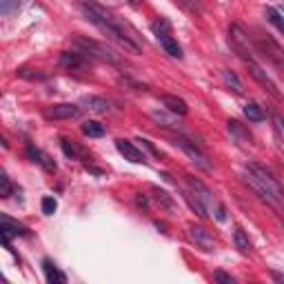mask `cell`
I'll list each match as a JSON object with an SVG mask.
<instances>
[{"instance_id": "6da1fadb", "label": "cell", "mask_w": 284, "mask_h": 284, "mask_svg": "<svg viewBox=\"0 0 284 284\" xmlns=\"http://www.w3.org/2000/svg\"><path fill=\"white\" fill-rule=\"evenodd\" d=\"M80 9H83V13L87 16V20H89L91 25H96L100 31L107 33L109 40H113L118 47H123V49L129 51V53H136V56L142 53L140 45L133 40V36H127V29H129V27L123 25L118 18H113L107 9H103V7H98L93 3H83Z\"/></svg>"}, {"instance_id": "7a4b0ae2", "label": "cell", "mask_w": 284, "mask_h": 284, "mask_svg": "<svg viewBox=\"0 0 284 284\" xmlns=\"http://www.w3.org/2000/svg\"><path fill=\"white\" fill-rule=\"evenodd\" d=\"M247 173L251 175L253 180H258L260 185L275 198V202H282L284 200V187H282V182L275 178V173L271 171V169L262 167V165H258V162H251L249 169H247Z\"/></svg>"}, {"instance_id": "3957f363", "label": "cell", "mask_w": 284, "mask_h": 284, "mask_svg": "<svg viewBox=\"0 0 284 284\" xmlns=\"http://www.w3.org/2000/svg\"><path fill=\"white\" fill-rule=\"evenodd\" d=\"M76 45L80 47V51H85L89 58L103 60V63H109V65H123V60H120L118 53L113 51V49H109L107 45H103V43H96V40L78 36L76 38Z\"/></svg>"}, {"instance_id": "277c9868", "label": "cell", "mask_w": 284, "mask_h": 284, "mask_svg": "<svg viewBox=\"0 0 284 284\" xmlns=\"http://www.w3.org/2000/svg\"><path fill=\"white\" fill-rule=\"evenodd\" d=\"M187 182H189V187H191V193L198 198L202 205H205V209L207 211H215V218H218L220 222L222 220H227V213H225V207L222 205H218L215 202V198H213V193L209 191V189L202 185L200 180H195V178H191V175H187Z\"/></svg>"}, {"instance_id": "5b68a950", "label": "cell", "mask_w": 284, "mask_h": 284, "mask_svg": "<svg viewBox=\"0 0 284 284\" xmlns=\"http://www.w3.org/2000/svg\"><path fill=\"white\" fill-rule=\"evenodd\" d=\"M229 43L235 49V53L245 60V63H251L253 56H251V45H249V36L240 29L238 25H231L229 27Z\"/></svg>"}, {"instance_id": "8992f818", "label": "cell", "mask_w": 284, "mask_h": 284, "mask_svg": "<svg viewBox=\"0 0 284 284\" xmlns=\"http://www.w3.org/2000/svg\"><path fill=\"white\" fill-rule=\"evenodd\" d=\"M173 145H175V147H180L182 151H185V153L189 155V158H191V162H193V165L198 167V169H202V171H211V162H209V158L200 151L198 147L193 145V142H189L187 138H175V140H173Z\"/></svg>"}, {"instance_id": "52a82bcc", "label": "cell", "mask_w": 284, "mask_h": 284, "mask_svg": "<svg viewBox=\"0 0 284 284\" xmlns=\"http://www.w3.org/2000/svg\"><path fill=\"white\" fill-rule=\"evenodd\" d=\"M258 47H260L262 53H265L269 60H273L275 65H284V51H282V47L275 43V40L269 36V33H262V36H258Z\"/></svg>"}, {"instance_id": "ba28073f", "label": "cell", "mask_w": 284, "mask_h": 284, "mask_svg": "<svg viewBox=\"0 0 284 284\" xmlns=\"http://www.w3.org/2000/svg\"><path fill=\"white\" fill-rule=\"evenodd\" d=\"M45 116L49 120H71V118L80 116V107L69 105V103L53 105V107H49V109H45Z\"/></svg>"}, {"instance_id": "9c48e42d", "label": "cell", "mask_w": 284, "mask_h": 284, "mask_svg": "<svg viewBox=\"0 0 284 284\" xmlns=\"http://www.w3.org/2000/svg\"><path fill=\"white\" fill-rule=\"evenodd\" d=\"M0 235H3V242L7 249L9 247V240L13 238V235H29V229L18 225V222H13L11 218H7V215H3V225H0Z\"/></svg>"}, {"instance_id": "30bf717a", "label": "cell", "mask_w": 284, "mask_h": 284, "mask_svg": "<svg viewBox=\"0 0 284 284\" xmlns=\"http://www.w3.org/2000/svg\"><path fill=\"white\" fill-rule=\"evenodd\" d=\"M116 149H118V151L125 155V160H129V162H136V165H145V162H147L145 153H142L140 149H138L136 145H133V142L125 140V138L116 140Z\"/></svg>"}, {"instance_id": "8fae6325", "label": "cell", "mask_w": 284, "mask_h": 284, "mask_svg": "<svg viewBox=\"0 0 284 284\" xmlns=\"http://www.w3.org/2000/svg\"><path fill=\"white\" fill-rule=\"evenodd\" d=\"M247 65H249V71H251V76H253L255 80H258V83H260L262 87H265V89H267L269 93H271V96H273L275 100H280V91H278V87H275L273 80L269 78L265 71H262V67H260V65H255V60H251V63H247Z\"/></svg>"}, {"instance_id": "7c38bea8", "label": "cell", "mask_w": 284, "mask_h": 284, "mask_svg": "<svg viewBox=\"0 0 284 284\" xmlns=\"http://www.w3.org/2000/svg\"><path fill=\"white\" fill-rule=\"evenodd\" d=\"M87 53L85 51H65L63 56H60V65L65 67V69H71V71H76V69H83V67L87 65Z\"/></svg>"}, {"instance_id": "4fadbf2b", "label": "cell", "mask_w": 284, "mask_h": 284, "mask_svg": "<svg viewBox=\"0 0 284 284\" xmlns=\"http://www.w3.org/2000/svg\"><path fill=\"white\" fill-rule=\"evenodd\" d=\"M189 238H191L200 249H205V251H211L213 249V235L202 227H189Z\"/></svg>"}, {"instance_id": "5bb4252c", "label": "cell", "mask_w": 284, "mask_h": 284, "mask_svg": "<svg viewBox=\"0 0 284 284\" xmlns=\"http://www.w3.org/2000/svg\"><path fill=\"white\" fill-rule=\"evenodd\" d=\"M227 129H229L231 138L238 142L240 147H251V133H249L245 127L238 123V120H229V123H227Z\"/></svg>"}, {"instance_id": "9a60e30c", "label": "cell", "mask_w": 284, "mask_h": 284, "mask_svg": "<svg viewBox=\"0 0 284 284\" xmlns=\"http://www.w3.org/2000/svg\"><path fill=\"white\" fill-rule=\"evenodd\" d=\"M27 155H29V158L33 160V162H38L40 167L45 169V171H56V162L51 160V155L49 153H45V151H40V149H36V147H27Z\"/></svg>"}, {"instance_id": "2e32d148", "label": "cell", "mask_w": 284, "mask_h": 284, "mask_svg": "<svg viewBox=\"0 0 284 284\" xmlns=\"http://www.w3.org/2000/svg\"><path fill=\"white\" fill-rule=\"evenodd\" d=\"M160 100H162V105H165L169 111L175 113V116H187V113H189L187 103L182 98H178V96H162Z\"/></svg>"}, {"instance_id": "e0dca14e", "label": "cell", "mask_w": 284, "mask_h": 284, "mask_svg": "<svg viewBox=\"0 0 284 284\" xmlns=\"http://www.w3.org/2000/svg\"><path fill=\"white\" fill-rule=\"evenodd\" d=\"M43 271H45L47 282H49V284H65L67 282V275L60 273L51 260H43Z\"/></svg>"}, {"instance_id": "ac0fdd59", "label": "cell", "mask_w": 284, "mask_h": 284, "mask_svg": "<svg viewBox=\"0 0 284 284\" xmlns=\"http://www.w3.org/2000/svg\"><path fill=\"white\" fill-rule=\"evenodd\" d=\"M158 40H160V45H162V49H165L169 56L171 58H182V49H180V45L175 43V40L171 38V33H167V36H158Z\"/></svg>"}, {"instance_id": "d6986e66", "label": "cell", "mask_w": 284, "mask_h": 284, "mask_svg": "<svg viewBox=\"0 0 284 284\" xmlns=\"http://www.w3.org/2000/svg\"><path fill=\"white\" fill-rule=\"evenodd\" d=\"M83 105L89 111H96V113H105L107 109H109V103H107L105 98H98V96H85L83 98Z\"/></svg>"}, {"instance_id": "ffe728a7", "label": "cell", "mask_w": 284, "mask_h": 284, "mask_svg": "<svg viewBox=\"0 0 284 284\" xmlns=\"http://www.w3.org/2000/svg\"><path fill=\"white\" fill-rule=\"evenodd\" d=\"M245 180H247V185H251V189H255V193H258V195H260V198H262V200H267V202H269V205H273V207H278V205H280V202H275V198H273V195H271V193H269V191H267V189H265V187H262V185H260V182H258V180H253V178H251V175H249V173L245 175Z\"/></svg>"}, {"instance_id": "44dd1931", "label": "cell", "mask_w": 284, "mask_h": 284, "mask_svg": "<svg viewBox=\"0 0 284 284\" xmlns=\"http://www.w3.org/2000/svg\"><path fill=\"white\" fill-rule=\"evenodd\" d=\"M173 116H175V113H173ZM173 116H167L165 111H153L151 120H153V123H158L160 127H167V129H180V123Z\"/></svg>"}, {"instance_id": "7402d4cb", "label": "cell", "mask_w": 284, "mask_h": 284, "mask_svg": "<svg viewBox=\"0 0 284 284\" xmlns=\"http://www.w3.org/2000/svg\"><path fill=\"white\" fill-rule=\"evenodd\" d=\"M245 116L251 120V123H262V120L267 118V111H265V107H260L255 103H247L245 105Z\"/></svg>"}, {"instance_id": "603a6c76", "label": "cell", "mask_w": 284, "mask_h": 284, "mask_svg": "<svg viewBox=\"0 0 284 284\" xmlns=\"http://www.w3.org/2000/svg\"><path fill=\"white\" fill-rule=\"evenodd\" d=\"M83 133L87 138H103L105 127L100 123H96V120H87V123H83Z\"/></svg>"}, {"instance_id": "cb8c5ba5", "label": "cell", "mask_w": 284, "mask_h": 284, "mask_svg": "<svg viewBox=\"0 0 284 284\" xmlns=\"http://www.w3.org/2000/svg\"><path fill=\"white\" fill-rule=\"evenodd\" d=\"M60 147H63V151L67 158H85V151H83V147H78L73 140H60Z\"/></svg>"}, {"instance_id": "d4e9b609", "label": "cell", "mask_w": 284, "mask_h": 284, "mask_svg": "<svg viewBox=\"0 0 284 284\" xmlns=\"http://www.w3.org/2000/svg\"><path fill=\"white\" fill-rule=\"evenodd\" d=\"M265 16H267L269 23L275 27V29H278L280 33H284V18H282V13H280L278 9H273V7H267V9H265Z\"/></svg>"}, {"instance_id": "484cf974", "label": "cell", "mask_w": 284, "mask_h": 284, "mask_svg": "<svg viewBox=\"0 0 284 284\" xmlns=\"http://www.w3.org/2000/svg\"><path fill=\"white\" fill-rule=\"evenodd\" d=\"M233 240H235V247L240 249V253H249L251 251V242H249V238H247V233H245V229H235V233H233Z\"/></svg>"}, {"instance_id": "4316f807", "label": "cell", "mask_w": 284, "mask_h": 284, "mask_svg": "<svg viewBox=\"0 0 284 284\" xmlns=\"http://www.w3.org/2000/svg\"><path fill=\"white\" fill-rule=\"evenodd\" d=\"M222 78H225V85H227L233 93H242V83H240V78L235 76L233 71L225 69V71H222Z\"/></svg>"}, {"instance_id": "83f0119b", "label": "cell", "mask_w": 284, "mask_h": 284, "mask_svg": "<svg viewBox=\"0 0 284 284\" xmlns=\"http://www.w3.org/2000/svg\"><path fill=\"white\" fill-rule=\"evenodd\" d=\"M273 133H275V140H278L280 151L284 153V118L282 116H273Z\"/></svg>"}, {"instance_id": "f1b7e54d", "label": "cell", "mask_w": 284, "mask_h": 284, "mask_svg": "<svg viewBox=\"0 0 284 284\" xmlns=\"http://www.w3.org/2000/svg\"><path fill=\"white\" fill-rule=\"evenodd\" d=\"M151 29H153L155 36H167V33H171V23H169L167 18H160L151 25Z\"/></svg>"}, {"instance_id": "f546056e", "label": "cell", "mask_w": 284, "mask_h": 284, "mask_svg": "<svg viewBox=\"0 0 284 284\" xmlns=\"http://www.w3.org/2000/svg\"><path fill=\"white\" fill-rule=\"evenodd\" d=\"M20 9V0H0V11L5 13V16H11V13H16Z\"/></svg>"}, {"instance_id": "4dcf8cb0", "label": "cell", "mask_w": 284, "mask_h": 284, "mask_svg": "<svg viewBox=\"0 0 284 284\" xmlns=\"http://www.w3.org/2000/svg\"><path fill=\"white\" fill-rule=\"evenodd\" d=\"M18 76L25 78V80H45L47 73L38 71V69H18Z\"/></svg>"}, {"instance_id": "1f68e13d", "label": "cell", "mask_w": 284, "mask_h": 284, "mask_svg": "<svg viewBox=\"0 0 284 284\" xmlns=\"http://www.w3.org/2000/svg\"><path fill=\"white\" fill-rule=\"evenodd\" d=\"M155 200H158V205H162L167 211H173V200H171V195H169V193L158 191V189H155Z\"/></svg>"}, {"instance_id": "d6a6232c", "label": "cell", "mask_w": 284, "mask_h": 284, "mask_svg": "<svg viewBox=\"0 0 284 284\" xmlns=\"http://www.w3.org/2000/svg\"><path fill=\"white\" fill-rule=\"evenodd\" d=\"M58 209V202L51 198V195H45L43 198V213L45 215H53V211Z\"/></svg>"}, {"instance_id": "836d02e7", "label": "cell", "mask_w": 284, "mask_h": 284, "mask_svg": "<svg viewBox=\"0 0 284 284\" xmlns=\"http://www.w3.org/2000/svg\"><path fill=\"white\" fill-rule=\"evenodd\" d=\"M0 195H3V198H9L11 195V182L7 178V173L0 175Z\"/></svg>"}, {"instance_id": "e575fe53", "label": "cell", "mask_w": 284, "mask_h": 284, "mask_svg": "<svg viewBox=\"0 0 284 284\" xmlns=\"http://www.w3.org/2000/svg\"><path fill=\"white\" fill-rule=\"evenodd\" d=\"M213 278H215V282H222V284H233V278H231V275H227L225 271H215V273H213Z\"/></svg>"}, {"instance_id": "d590c367", "label": "cell", "mask_w": 284, "mask_h": 284, "mask_svg": "<svg viewBox=\"0 0 284 284\" xmlns=\"http://www.w3.org/2000/svg\"><path fill=\"white\" fill-rule=\"evenodd\" d=\"M178 3L185 7V9H189V11H200V7H198V3H195V0H178Z\"/></svg>"}, {"instance_id": "8d00e7d4", "label": "cell", "mask_w": 284, "mask_h": 284, "mask_svg": "<svg viewBox=\"0 0 284 284\" xmlns=\"http://www.w3.org/2000/svg\"><path fill=\"white\" fill-rule=\"evenodd\" d=\"M138 142H142V145H145V147H147V149H149V151H151V153H153V155H155V158H160V151H158V149H155V147H153V145H151V142H149V140H147V138H140V140H138Z\"/></svg>"}, {"instance_id": "74e56055", "label": "cell", "mask_w": 284, "mask_h": 284, "mask_svg": "<svg viewBox=\"0 0 284 284\" xmlns=\"http://www.w3.org/2000/svg\"><path fill=\"white\" fill-rule=\"evenodd\" d=\"M136 202H138V207H149V200H147V198H145V195H142V193H140L138 198H136Z\"/></svg>"}, {"instance_id": "f35d334b", "label": "cell", "mask_w": 284, "mask_h": 284, "mask_svg": "<svg viewBox=\"0 0 284 284\" xmlns=\"http://www.w3.org/2000/svg\"><path fill=\"white\" fill-rule=\"evenodd\" d=\"M271 275H273V278L278 280V282H284V273H278V271H273Z\"/></svg>"}, {"instance_id": "ab89813d", "label": "cell", "mask_w": 284, "mask_h": 284, "mask_svg": "<svg viewBox=\"0 0 284 284\" xmlns=\"http://www.w3.org/2000/svg\"><path fill=\"white\" fill-rule=\"evenodd\" d=\"M282 11H284V9H282Z\"/></svg>"}]
</instances>
